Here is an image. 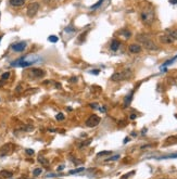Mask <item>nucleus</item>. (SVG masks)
I'll return each instance as SVG.
<instances>
[{"label": "nucleus", "mask_w": 177, "mask_h": 179, "mask_svg": "<svg viewBox=\"0 0 177 179\" xmlns=\"http://www.w3.org/2000/svg\"><path fill=\"white\" fill-rule=\"evenodd\" d=\"M137 40L141 42L142 46H144L146 49H148V50H150V51H157L158 50L157 44H155L154 41H152L149 37L144 36V35H138V36H137Z\"/></svg>", "instance_id": "obj_1"}, {"label": "nucleus", "mask_w": 177, "mask_h": 179, "mask_svg": "<svg viewBox=\"0 0 177 179\" xmlns=\"http://www.w3.org/2000/svg\"><path fill=\"white\" fill-rule=\"evenodd\" d=\"M141 21L146 25H151L154 22V11L152 9H144L140 14Z\"/></svg>", "instance_id": "obj_2"}, {"label": "nucleus", "mask_w": 177, "mask_h": 179, "mask_svg": "<svg viewBox=\"0 0 177 179\" xmlns=\"http://www.w3.org/2000/svg\"><path fill=\"white\" fill-rule=\"evenodd\" d=\"M130 76H132V71H130V70H126V71H124V72L114 73V74L111 76V80L112 82H121V80L129 78Z\"/></svg>", "instance_id": "obj_3"}, {"label": "nucleus", "mask_w": 177, "mask_h": 179, "mask_svg": "<svg viewBox=\"0 0 177 179\" xmlns=\"http://www.w3.org/2000/svg\"><path fill=\"white\" fill-rule=\"evenodd\" d=\"M38 10H39V3H38V2H32V3L27 7V11H26V12H27V17H35V15L37 14Z\"/></svg>", "instance_id": "obj_4"}, {"label": "nucleus", "mask_w": 177, "mask_h": 179, "mask_svg": "<svg viewBox=\"0 0 177 179\" xmlns=\"http://www.w3.org/2000/svg\"><path fill=\"white\" fill-rule=\"evenodd\" d=\"M99 123H100V117L98 115H96V114H92L87 118L86 125L88 127H96V126L99 125Z\"/></svg>", "instance_id": "obj_5"}, {"label": "nucleus", "mask_w": 177, "mask_h": 179, "mask_svg": "<svg viewBox=\"0 0 177 179\" xmlns=\"http://www.w3.org/2000/svg\"><path fill=\"white\" fill-rule=\"evenodd\" d=\"M13 150V144L12 143H6L0 148V156H6L8 154L11 153V151Z\"/></svg>", "instance_id": "obj_6"}, {"label": "nucleus", "mask_w": 177, "mask_h": 179, "mask_svg": "<svg viewBox=\"0 0 177 179\" xmlns=\"http://www.w3.org/2000/svg\"><path fill=\"white\" fill-rule=\"evenodd\" d=\"M12 49L14 51H17V52H23L26 49V42L24 41L17 42V44H14L12 46Z\"/></svg>", "instance_id": "obj_7"}, {"label": "nucleus", "mask_w": 177, "mask_h": 179, "mask_svg": "<svg viewBox=\"0 0 177 179\" xmlns=\"http://www.w3.org/2000/svg\"><path fill=\"white\" fill-rule=\"evenodd\" d=\"M128 50H129L130 53H140L141 50H142V48L138 44H132V45H129V47H128Z\"/></svg>", "instance_id": "obj_8"}, {"label": "nucleus", "mask_w": 177, "mask_h": 179, "mask_svg": "<svg viewBox=\"0 0 177 179\" xmlns=\"http://www.w3.org/2000/svg\"><path fill=\"white\" fill-rule=\"evenodd\" d=\"M32 75H34L35 77H44L45 76V71H42V70H40V68H32L31 70V72H29Z\"/></svg>", "instance_id": "obj_9"}, {"label": "nucleus", "mask_w": 177, "mask_h": 179, "mask_svg": "<svg viewBox=\"0 0 177 179\" xmlns=\"http://www.w3.org/2000/svg\"><path fill=\"white\" fill-rule=\"evenodd\" d=\"M160 40L162 44H165V45H171V44H173L174 42V39L171 37V36H169V35H163V36H161Z\"/></svg>", "instance_id": "obj_10"}, {"label": "nucleus", "mask_w": 177, "mask_h": 179, "mask_svg": "<svg viewBox=\"0 0 177 179\" xmlns=\"http://www.w3.org/2000/svg\"><path fill=\"white\" fill-rule=\"evenodd\" d=\"M12 176H13V173L10 171H6V169H3V171H0V177H2V178L10 179Z\"/></svg>", "instance_id": "obj_11"}, {"label": "nucleus", "mask_w": 177, "mask_h": 179, "mask_svg": "<svg viewBox=\"0 0 177 179\" xmlns=\"http://www.w3.org/2000/svg\"><path fill=\"white\" fill-rule=\"evenodd\" d=\"M119 46H121V42L119 41V40H116V39H114V40H112L111 42V50L113 51H117L119 49Z\"/></svg>", "instance_id": "obj_12"}, {"label": "nucleus", "mask_w": 177, "mask_h": 179, "mask_svg": "<svg viewBox=\"0 0 177 179\" xmlns=\"http://www.w3.org/2000/svg\"><path fill=\"white\" fill-rule=\"evenodd\" d=\"M166 35L171 36L174 40H177V29H167L166 30Z\"/></svg>", "instance_id": "obj_13"}, {"label": "nucleus", "mask_w": 177, "mask_h": 179, "mask_svg": "<svg viewBox=\"0 0 177 179\" xmlns=\"http://www.w3.org/2000/svg\"><path fill=\"white\" fill-rule=\"evenodd\" d=\"M9 2H10V4L13 6V7H22V6L24 4V1H23V0H10Z\"/></svg>", "instance_id": "obj_14"}, {"label": "nucleus", "mask_w": 177, "mask_h": 179, "mask_svg": "<svg viewBox=\"0 0 177 179\" xmlns=\"http://www.w3.org/2000/svg\"><path fill=\"white\" fill-rule=\"evenodd\" d=\"M42 173V169L41 168H36V169H34L33 171V175L35 176V177H37V176H39Z\"/></svg>", "instance_id": "obj_15"}, {"label": "nucleus", "mask_w": 177, "mask_h": 179, "mask_svg": "<svg viewBox=\"0 0 177 179\" xmlns=\"http://www.w3.org/2000/svg\"><path fill=\"white\" fill-rule=\"evenodd\" d=\"M85 171L84 167H79V168H76V169H73V171H70V174H77V173H81V171Z\"/></svg>", "instance_id": "obj_16"}, {"label": "nucleus", "mask_w": 177, "mask_h": 179, "mask_svg": "<svg viewBox=\"0 0 177 179\" xmlns=\"http://www.w3.org/2000/svg\"><path fill=\"white\" fill-rule=\"evenodd\" d=\"M9 77H10V73H9V72H6V73H3V74L1 75V80H3L4 82V80H7Z\"/></svg>", "instance_id": "obj_17"}, {"label": "nucleus", "mask_w": 177, "mask_h": 179, "mask_svg": "<svg viewBox=\"0 0 177 179\" xmlns=\"http://www.w3.org/2000/svg\"><path fill=\"white\" fill-rule=\"evenodd\" d=\"M38 162L41 163V164H44V165H48V164H49V161H47L45 158H38Z\"/></svg>", "instance_id": "obj_18"}, {"label": "nucleus", "mask_w": 177, "mask_h": 179, "mask_svg": "<svg viewBox=\"0 0 177 179\" xmlns=\"http://www.w3.org/2000/svg\"><path fill=\"white\" fill-rule=\"evenodd\" d=\"M48 40H49V41H51V42H57L59 40V38L57 37V36H53V35H52V36H49Z\"/></svg>", "instance_id": "obj_19"}, {"label": "nucleus", "mask_w": 177, "mask_h": 179, "mask_svg": "<svg viewBox=\"0 0 177 179\" xmlns=\"http://www.w3.org/2000/svg\"><path fill=\"white\" fill-rule=\"evenodd\" d=\"M119 154H116V155H113V156H111V158H107L108 162H110V161H116V160H119Z\"/></svg>", "instance_id": "obj_20"}, {"label": "nucleus", "mask_w": 177, "mask_h": 179, "mask_svg": "<svg viewBox=\"0 0 177 179\" xmlns=\"http://www.w3.org/2000/svg\"><path fill=\"white\" fill-rule=\"evenodd\" d=\"M108 154H111V151H103V152H99L97 154V156H103V155H108Z\"/></svg>", "instance_id": "obj_21"}, {"label": "nucleus", "mask_w": 177, "mask_h": 179, "mask_svg": "<svg viewBox=\"0 0 177 179\" xmlns=\"http://www.w3.org/2000/svg\"><path fill=\"white\" fill-rule=\"evenodd\" d=\"M56 118H57L58 121H63V120H64V115H63V113H59L58 115L56 116Z\"/></svg>", "instance_id": "obj_22"}, {"label": "nucleus", "mask_w": 177, "mask_h": 179, "mask_svg": "<svg viewBox=\"0 0 177 179\" xmlns=\"http://www.w3.org/2000/svg\"><path fill=\"white\" fill-rule=\"evenodd\" d=\"M176 58H177V57H176ZM176 58H174V59H172V60H169V61H166V62H165L164 64H163V66H166V65H169L171 63H173L174 61L176 60Z\"/></svg>", "instance_id": "obj_23"}, {"label": "nucleus", "mask_w": 177, "mask_h": 179, "mask_svg": "<svg viewBox=\"0 0 177 179\" xmlns=\"http://www.w3.org/2000/svg\"><path fill=\"white\" fill-rule=\"evenodd\" d=\"M177 158V154H172V155H166V156H162L160 158Z\"/></svg>", "instance_id": "obj_24"}, {"label": "nucleus", "mask_w": 177, "mask_h": 179, "mask_svg": "<svg viewBox=\"0 0 177 179\" xmlns=\"http://www.w3.org/2000/svg\"><path fill=\"white\" fill-rule=\"evenodd\" d=\"M102 1H103V0H99L98 2H97V4H95V6H92V7H91V9H96L97 7H99L100 4L102 3Z\"/></svg>", "instance_id": "obj_25"}, {"label": "nucleus", "mask_w": 177, "mask_h": 179, "mask_svg": "<svg viewBox=\"0 0 177 179\" xmlns=\"http://www.w3.org/2000/svg\"><path fill=\"white\" fill-rule=\"evenodd\" d=\"M26 153L28 154V155H33L34 150H32V149H26Z\"/></svg>", "instance_id": "obj_26"}, {"label": "nucleus", "mask_w": 177, "mask_h": 179, "mask_svg": "<svg viewBox=\"0 0 177 179\" xmlns=\"http://www.w3.org/2000/svg\"><path fill=\"white\" fill-rule=\"evenodd\" d=\"M89 73H91V74H95V75H97L99 73V70H94V71H90Z\"/></svg>", "instance_id": "obj_27"}, {"label": "nucleus", "mask_w": 177, "mask_h": 179, "mask_svg": "<svg viewBox=\"0 0 177 179\" xmlns=\"http://www.w3.org/2000/svg\"><path fill=\"white\" fill-rule=\"evenodd\" d=\"M63 168H64V165H61V166H59V167H58V171H63Z\"/></svg>", "instance_id": "obj_28"}, {"label": "nucleus", "mask_w": 177, "mask_h": 179, "mask_svg": "<svg viewBox=\"0 0 177 179\" xmlns=\"http://www.w3.org/2000/svg\"><path fill=\"white\" fill-rule=\"evenodd\" d=\"M136 114H132V115H130V120H135V118H136Z\"/></svg>", "instance_id": "obj_29"}, {"label": "nucleus", "mask_w": 177, "mask_h": 179, "mask_svg": "<svg viewBox=\"0 0 177 179\" xmlns=\"http://www.w3.org/2000/svg\"><path fill=\"white\" fill-rule=\"evenodd\" d=\"M172 3H177V0H169Z\"/></svg>", "instance_id": "obj_30"}, {"label": "nucleus", "mask_w": 177, "mask_h": 179, "mask_svg": "<svg viewBox=\"0 0 177 179\" xmlns=\"http://www.w3.org/2000/svg\"><path fill=\"white\" fill-rule=\"evenodd\" d=\"M162 179H169V178H162Z\"/></svg>", "instance_id": "obj_31"}, {"label": "nucleus", "mask_w": 177, "mask_h": 179, "mask_svg": "<svg viewBox=\"0 0 177 179\" xmlns=\"http://www.w3.org/2000/svg\"><path fill=\"white\" fill-rule=\"evenodd\" d=\"M23 1H24V2H25V1H26V0H23Z\"/></svg>", "instance_id": "obj_32"}]
</instances>
